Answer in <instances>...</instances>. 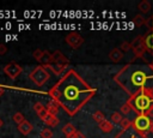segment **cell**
Listing matches in <instances>:
<instances>
[{"mask_svg": "<svg viewBox=\"0 0 153 138\" xmlns=\"http://www.w3.org/2000/svg\"><path fill=\"white\" fill-rule=\"evenodd\" d=\"M48 92L51 100H55L69 116H73L94 96L96 89L71 68Z\"/></svg>", "mask_w": 153, "mask_h": 138, "instance_id": "cell-1", "label": "cell"}, {"mask_svg": "<svg viewBox=\"0 0 153 138\" xmlns=\"http://www.w3.org/2000/svg\"><path fill=\"white\" fill-rule=\"evenodd\" d=\"M114 80L129 95V97L142 91L153 92V68L149 64H128L115 74Z\"/></svg>", "mask_w": 153, "mask_h": 138, "instance_id": "cell-2", "label": "cell"}, {"mask_svg": "<svg viewBox=\"0 0 153 138\" xmlns=\"http://www.w3.org/2000/svg\"><path fill=\"white\" fill-rule=\"evenodd\" d=\"M133 110H135L139 114H146L148 109L153 106V92H147L142 91L135 96H131L127 101Z\"/></svg>", "mask_w": 153, "mask_h": 138, "instance_id": "cell-3", "label": "cell"}, {"mask_svg": "<svg viewBox=\"0 0 153 138\" xmlns=\"http://www.w3.org/2000/svg\"><path fill=\"white\" fill-rule=\"evenodd\" d=\"M152 119L148 118L146 114H139L134 120H133V128L135 130V132L140 136H145L147 137V134L149 133V130L152 127Z\"/></svg>", "mask_w": 153, "mask_h": 138, "instance_id": "cell-4", "label": "cell"}, {"mask_svg": "<svg viewBox=\"0 0 153 138\" xmlns=\"http://www.w3.org/2000/svg\"><path fill=\"white\" fill-rule=\"evenodd\" d=\"M29 77H30V79H31L36 85L42 86L43 84H45V83L49 80L50 73L48 72V70H47L45 66L38 65V66H36V67L30 72Z\"/></svg>", "mask_w": 153, "mask_h": 138, "instance_id": "cell-5", "label": "cell"}, {"mask_svg": "<svg viewBox=\"0 0 153 138\" xmlns=\"http://www.w3.org/2000/svg\"><path fill=\"white\" fill-rule=\"evenodd\" d=\"M130 43H131V50H133L135 58H142L143 59V56L147 53V48L145 44V36H137Z\"/></svg>", "mask_w": 153, "mask_h": 138, "instance_id": "cell-6", "label": "cell"}, {"mask_svg": "<svg viewBox=\"0 0 153 138\" xmlns=\"http://www.w3.org/2000/svg\"><path fill=\"white\" fill-rule=\"evenodd\" d=\"M4 72L6 76H8L11 79H16L22 72H23V67L20 65H18L17 62H10L4 67Z\"/></svg>", "mask_w": 153, "mask_h": 138, "instance_id": "cell-7", "label": "cell"}, {"mask_svg": "<svg viewBox=\"0 0 153 138\" xmlns=\"http://www.w3.org/2000/svg\"><path fill=\"white\" fill-rule=\"evenodd\" d=\"M65 41H66V43H67L68 46H71L73 49L79 48V47L84 43V38H82L78 32H74V31L69 32V34L65 37Z\"/></svg>", "mask_w": 153, "mask_h": 138, "instance_id": "cell-8", "label": "cell"}, {"mask_svg": "<svg viewBox=\"0 0 153 138\" xmlns=\"http://www.w3.org/2000/svg\"><path fill=\"white\" fill-rule=\"evenodd\" d=\"M145 44L147 48V52L149 54H153V16L151 18V26H149V32L145 35Z\"/></svg>", "mask_w": 153, "mask_h": 138, "instance_id": "cell-9", "label": "cell"}, {"mask_svg": "<svg viewBox=\"0 0 153 138\" xmlns=\"http://www.w3.org/2000/svg\"><path fill=\"white\" fill-rule=\"evenodd\" d=\"M67 66L68 65H63V64H56V62H51L50 65H48V66H45L47 68H49L55 76H57V77H60V76H63V72L66 71V68H67Z\"/></svg>", "mask_w": 153, "mask_h": 138, "instance_id": "cell-10", "label": "cell"}, {"mask_svg": "<svg viewBox=\"0 0 153 138\" xmlns=\"http://www.w3.org/2000/svg\"><path fill=\"white\" fill-rule=\"evenodd\" d=\"M51 56H53V62L63 64V65H68V64H69L68 58H66L60 50H54V52L51 53Z\"/></svg>", "mask_w": 153, "mask_h": 138, "instance_id": "cell-11", "label": "cell"}, {"mask_svg": "<svg viewBox=\"0 0 153 138\" xmlns=\"http://www.w3.org/2000/svg\"><path fill=\"white\" fill-rule=\"evenodd\" d=\"M32 130H33V125H32L29 120H25V121H23L22 124L18 125V131H19L23 136H27Z\"/></svg>", "mask_w": 153, "mask_h": 138, "instance_id": "cell-12", "label": "cell"}, {"mask_svg": "<svg viewBox=\"0 0 153 138\" xmlns=\"http://www.w3.org/2000/svg\"><path fill=\"white\" fill-rule=\"evenodd\" d=\"M109 58L112 62H120L122 59H123V52L120 49V48H114L112 50H110L109 53Z\"/></svg>", "mask_w": 153, "mask_h": 138, "instance_id": "cell-13", "label": "cell"}, {"mask_svg": "<svg viewBox=\"0 0 153 138\" xmlns=\"http://www.w3.org/2000/svg\"><path fill=\"white\" fill-rule=\"evenodd\" d=\"M45 108H47L48 113H50V114H53V115H56V114L59 113V109H60V104H59V103H57L55 100H51V98H50V101L47 103Z\"/></svg>", "mask_w": 153, "mask_h": 138, "instance_id": "cell-14", "label": "cell"}, {"mask_svg": "<svg viewBox=\"0 0 153 138\" xmlns=\"http://www.w3.org/2000/svg\"><path fill=\"white\" fill-rule=\"evenodd\" d=\"M43 121H44V124H45V125H48V126H50V127H55V126H57V125H59V122H60L59 118H57L56 115L50 114V113H48V114H47V116L43 119Z\"/></svg>", "mask_w": 153, "mask_h": 138, "instance_id": "cell-15", "label": "cell"}, {"mask_svg": "<svg viewBox=\"0 0 153 138\" xmlns=\"http://www.w3.org/2000/svg\"><path fill=\"white\" fill-rule=\"evenodd\" d=\"M33 109H35V112L37 113V115L39 116V119H44L45 116H47V114H48V110H47V108H45V106H43L42 103H39V102H37L35 106H33Z\"/></svg>", "mask_w": 153, "mask_h": 138, "instance_id": "cell-16", "label": "cell"}, {"mask_svg": "<svg viewBox=\"0 0 153 138\" xmlns=\"http://www.w3.org/2000/svg\"><path fill=\"white\" fill-rule=\"evenodd\" d=\"M98 126H99V128H100L104 133H110V132H112V130H114V127H115V125H114L110 120H105V121H103L102 124H99Z\"/></svg>", "mask_w": 153, "mask_h": 138, "instance_id": "cell-17", "label": "cell"}, {"mask_svg": "<svg viewBox=\"0 0 153 138\" xmlns=\"http://www.w3.org/2000/svg\"><path fill=\"white\" fill-rule=\"evenodd\" d=\"M75 131H76V130H75V127H74L71 122H67V124L62 127V133L66 136V138H69L72 134H74V133H75Z\"/></svg>", "mask_w": 153, "mask_h": 138, "instance_id": "cell-18", "label": "cell"}, {"mask_svg": "<svg viewBox=\"0 0 153 138\" xmlns=\"http://www.w3.org/2000/svg\"><path fill=\"white\" fill-rule=\"evenodd\" d=\"M43 66H48V65H50L51 62H53V56H51V53H49L48 50H44V53H43V56H42V59H41V61H39Z\"/></svg>", "mask_w": 153, "mask_h": 138, "instance_id": "cell-19", "label": "cell"}, {"mask_svg": "<svg viewBox=\"0 0 153 138\" xmlns=\"http://www.w3.org/2000/svg\"><path fill=\"white\" fill-rule=\"evenodd\" d=\"M123 120V116L120 112H114L111 115H110V121L114 124V125H120L121 121Z\"/></svg>", "mask_w": 153, "mask_h": 138, "instance_id": "cell-20", "label": "cell"}, {"mask_svg": "<svg viewBox=\"0 0 153 138\" xmlns=\"http://www.w3.org/2000/svg\"><path fill=\"white\" fill-rule=\"evenodd\" d=\"M92 118H93V120L99 125V124H102L103 121H105L106 119H105V115H104V113L103 112H100V110H96L93 114H92Z\"/></svg>", "mask_w": 153, "mask_h": 138, "instance_id": "cell-21", "label": "cell"}, {"mask_svg": "<svg viewBox=\"0 0 153 138\" xmlns=\"http://www.w3.org/2000/svg\"><path fill=\"white\" fill-rule=\"evenodd\" d=\"M137 8H139V11H141L142 13H146V12H148V11L151 10V2L147 1V0H142L141 2H139Z\"/></svg>", "mask_w": 153, "mask_h": 138, "instance_id": "cell-22", "label": "cell"}, {"mask_svg": "<svg viewBox=\"0 0 153 138\" xmlns=\"http://www.w3.org/2000/svg\"><path fill=\"white\" fill-rule=\"evenodd\" d=\"M131 126H133V121H130L128 118H123V120H122V121H121V124H120L121 131H123V132L128 131Z\"/></svg>", "mask_w": 153, "mask_h": 138, "instance_id": "cell-23", "label": "cell"}, {"mask_svg": "<svg viewBox=\"0 0 153 138\" xmlns=\"http://www.w3.org/2000/svg\"><path fill=\"white\" fill-rule=\"evenodd\" d=\"M131 110H133V108L130 107V104H129L128 102H126L124 104H122L121 108H120V113H121L122 115H128Z\"/></svg>", "mask_w": 153, "mask_h": 138, "instance_id": "cell-24", "label": "cell"}, {"mask_svg": "<svg viewBox=\"0 0 153 138\" xmlns=\"http://www.w3.org/2000/svg\"><path fill=\"white\" fill-rule=\"evenodd\" d=\"M145 23H146V19H145L141 14H137V16L134 17V24H135L136 26H141V25H143Z\"/></svg>", "mask_w": 153, "mask_h": 138, "instance_id": "cell-25", "label": "cell"}, {"mask_svg": "<svg viewBox=\"0 0 153 138\" xmlns=\"http://www.w3.org/2000/svg\"><path fill=\"white\" fill-rule=\"evenodd\" d=\"M13 121L17 124V125H19V124H22L23 121H25V118H24V115L22 114V113H16L14 115H13Z\"/></svg>", "mask_w": 153, "mask_h": 138, "instance_id": "cell-26", "label": "cell"}, {"mask_svg": "<svg viewBox=\"0 0 153 138\" xmlns=\"http://www.w3.org/2000/svg\"><path fill=\"white\" fill-rule=\"evenodd\" d=\"M41 137L42 138H53V131L50 128L45 127L41 131Z\"/></svg>", "mask_w": 153, "mask_h": 138, "instance_id": "cell-27", "label": "cell"}, {"mask_svg": "<svg viewBox=\"0 0 153 138\" xmlns=\"http://www.w3.org/2000/svg\"><path fill=\"white\" fill-rule=\"evenodd\" d=\"M120 49L122 50V52H129V50H131V43H129V42H127V41H124V42H122L121 43V46H120Z\"/></svg>", "mask_w": 153, "mask_h": 138, "instance_id": "cell-28", "label": "cell"}, {"mask_svg": "<svg viewBox=\"0 0 153 138\" xmlns=\"http://www.w3.org/2000/svg\"><path fill=\"white\" fill-rule=\"evenodd\" d=\"M43 53H44V50H42V49H36V50H33V53H32V56L37 60V61H41V59H42V56H43Z\"/></svg>", "mask_w": 153, "mask_h": 138, "instance_id": "cell-29", "label": "cell"}, {"mask_svg": "<svg viewBox=\"0 0 153 138\" xmlns=\"http://www.w3.org/2000/svg\"><path fill=\"white\" fill-rule=\"evenodd\" d=\"M69 138H86V137H85V134H84L82 132H80V131H75V133L72 134Z\"/></svg>", "mask_w": 153, "mask_h": 138, "instance_id": "cell-30", "label": "cell"}, {"mask_svg": "<svg viewBox=\"0 0 153 138\" xmlns=\"http://www.w3.org/2000/svg\"><path fill=\"white\" fill-rule=\"evenodd\" d=\"M6 52H7V48H6V46H5V44H1V43H0V55L5 54Z\"/></svg>", "mask_w": 153, "mask_h": 138, "instance_id": "cell-31", "label": "cell"}, {"mask_svg": "<svg viewBox=\"0 0 153 138\" xmlns=\"http://www.w3.org/2000/svg\"><path fill=\"white\" fill-rule=\"evenodd\" d=\"M122 138H123V136H122ZM128 138H148V137H145V136H140L137 133H134V134H130Z\"/></svg>", "mask_w": 153, "mask_h": 138, "instance_id": "cell-32", "label": "cell"}, {"mask_svg": "<svg viewBox=\"0 0 153 138\" xmlns=\"http://www.w3.org/2000/svg\"><path fill=\"white\" fill-rule=\"evenodd\" d=\"M146 115H147L148 118H151V119H153V106H152V107H151V108L148 109V112L146 113Z\"/></svg>", "mask_w": 153, "mask_h": 138, "instance_id": "cell-33", "label": "cell"}, {"mask_svg": "<svg viewBox=\"0 0 153 138\" xmlns=\"http://www.w3.org/2000/svg\"><path fill=\"white\" fill-rule=\"evenodd\" d=\"M4 92H5V89H4V88L0 85V97L2 96V94H4Z\"/></svg>", "mask_w": 153, "mask_h": 138, "instance_id": "cell-34", "label": "cell"}, {"mask_svg": "<svg viewBox=\"0 0 153 138\" xmlns=\"http://www.w3.org/2000/svg\"><path fill=\"white\" fill-rule=\"evenodd\" d=\"M149 133L153 134V124H152V127H151V130H149Z\"/></svg>", "mask_w": 153, "mask_h": 138, "instance_id": "cell-35", "label": "cell"}, {"mask_svg": "<svg viewBox=\"0 0 153 138\" xmlns=\"http://www.w3.org/2000/svg\"><path fill=\"white\" fill-rule=\"evenodd\" d=\"M149 65H151V67H152V68H153V60H152V61H151V62H149Z\"/></svg>", "mask_w": 153, "mask_h": 138, "instance_id": "cell-36", "label": "cell"}, {"mask_svg": "<svg viewBox=\"0 0 153 138\" xmlns=\"http://www.w3.org/2000/svg\"><path fill=\"white\" fill-rule=\"evenodd\" d=\"M1 125H2V121H1V120H0V126H1Z\"/></svg>", "mask_w": 153, "mask_h": 138, "instance_id": "cell-37", "label": "cell"}]
</instances>
